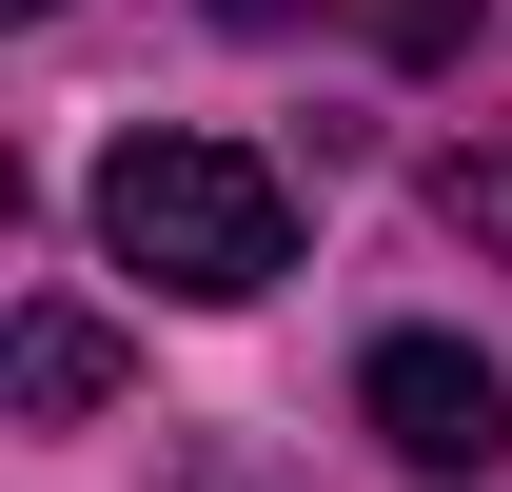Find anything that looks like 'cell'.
I'll return each mask as SVG.
<instances>
[{
  "mask_svg": "<svg viewBox=\"0 0 512 492\" xmlns=\"http://www.w3.org/2000/svg\"><path fill=\"white\" fill-rule=\"evenodd\" d=\"M99 394H119V335H99V315H60V296H40V315H20V414L60 433V414H99Z\"/></svg>",
  "mask_w": 512,
  "mask_h": 492,
  "instance_id": "3",
  "label": "cell"
},
{
  "mask_svg": "<svg viewBox=\"0 0 512 492\" xmlns=\"http://www.w3.org/2000/svg\"><path fill=\"white\" fill-rule=\"evenodd\" d=\"M355 433H375L394 473H493L512 453V374L473 355V335H375V355H355Z\"/></svg>",
  "mask_w": 512,
  "mask_h": 492,
  "instance_id": "2",
  "label": "cell"
},
{
  "mask_svg": "<svg viewBox=\"0 0 512 492\" xmlns=\"http://www.w3.org/2000/svg\"><path fill=\"white\" fill-rule=\"evenodd\" d=\"M217 20H256V40H276V20H296V0H217Z\"/></svg>",
  "mask_w": 512,
  "mask_h": 492,
  "instance_id": "5",
  "label": "cell"
},
{
  "mask_svg": "<svg viewBox=\"0 0 512 492\" xmlns=\"http://www.w3.org/2000/svg\"><path fill=\"white\" fill-rule=\"evenodd\" d=\"M178 492H256V473H237V453H197V473H178Z\"/></svg>",
  "mask_w": 512,
  "mask_h": 492,
  "instance_id": "4",
  "label": "cell"
},
{
  "mask_svg": "<svg viewBox=\"0 0 512 492\" xmlns=\"http://www.w3.org/2000/svg\"><path fill=\"white\" fill-rule=\"evenodd\" d=\"M99 256L158 276V296H197V315H237V296L296 276V178L237 158V138H119L99 158Z\"/></svg>",
  "mask_w": 512,
  "mask_h": 492,
  "instance_id": "1",
  "label": "cell"
}]
</instances>
